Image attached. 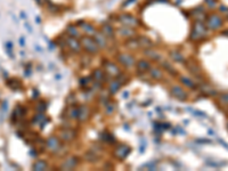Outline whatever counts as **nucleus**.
Segmentation results:
<instances>
[{"instance_id":"412c9836","label":"nucleus","mask_w":228,"mask_h":171,"mask_svg":"<svg viewBox=\"0 0 228 171\" xmlns=\"http://www.w3.org/2000/svg\"><path fill=\"white\" fill-rule=\"evenodd\" d=\"M137 41H138L139 48H143V49L152 48L153 45H154L153 41L150 38H147V37H139V38H137Z\"/></svg>"},{"instance_id":"f704fd0d","label":"nucleus","mask_w":228,"mask_h":171,"mask_svg":"<svg viewBox=\"0 0 228 171\" xmlns=\"http://www.w3.org/2000/svg\"><path fill=\"white\" fill-rule=\"evenodd\" d=\"M21 17L22 18H26V15H25L24 11H21Z\"/></svg>"},{"instance_id":"f8f14e48","label":"nucleus","mask_w":228,"mask_h":171,"mask_svg":"<svg viewBox=\"0 0 228 171\" xmlns=\"http://www.w3.org/2000/svg\"><path fill=\"white\" fill-rule=\"evenodd\" d=\"M170 92L173 97L177 98V99H180V101H185L188 97V94L184 90V88L179 87V86H172L171 89H170Z\"/></svg>"},{"instance_id":"f257e3e1","label":"nucleus","mask_w":228,"mask_h":171,"mask_svg":"<svg viewBox=\"0 0 228 171\" xmlns=\"http://www.w3.org/2000/svg\"><path fill=\"white\" fill-rule=\"evenodd\" d=\"M81 45H82V49L84 52L89 54V55H96L99 52V47L96 43L94 37L90 35H82L80 38Z\"/></svg>"},{"instance_id":"1a4fd4ad","label":"nucleus","mask_w":228,"mask_h":171,"mask_svg":"<svg viewBox=\"0 0 228 171\" xmlns=\"http://www.w3.org/2000/svg\"><path fill=\"white\" fill-rule=\"evenodd\" d=\"M116 33L122 37V38H127V39H132L136 37V29L133 28H128V26H120L118 30H116Z\"/></svg>"},{"instance_id":"72a5a7b5","label":"nucleus","mask_w":228,"mask_h":171,"mask_svg":"<svg viewBox=\"0 0 228 171\" xmlns=\"http://www.w3.org/2000/svg\"><path fill=\"white\" fill-rule=\"evenodd\" d=\"M20 43H21V46H24V38H22L21 37V39H20Z\"/></svg>"},{"instance_id":"9d476101","label":"nucleus","mask_w":228,"mask_h":171,"mask_svg":"<svg viewBox=\"0 0 228 171\" xmlns=\"http://www.w3.org/2000/svg\"><path fill=\"white\" fill-rule=\"evenodd\" d=\"M130 153V148L127 145H118L114 150V156L118 159V160H124Z\"/></svg>"},{"instance_id":"6e6552de","label":"nucleus","mask_w":228,"mask_h":171,"mask_svg":"<svg viewBox=\"0 0 228 171\" xmlns=\"http://www.w3.org/2000/svg\"><path fill=\"white\" fill-rule=\"evenodd\" d=\"M222 25V20L219 15L217 14H212L210 15L207 20V28L210 29V30H217Z\"/></svg>"},{"instance_id":"393cba45","label":"nucleus","mask_w":228,"mask_h":171,"mask_svg":"<svg viewBox=\"0 0 228 171\" xmlns=\"http://www.w3.org/2000/svg\"><path fill=\"white\" fill-rule=\"evenodd\" d=\"M150 72V75H151L153 79H155V80H160V79H162V77H163V73H162V71L160 70V69H156V67H154V69H152L148 71Z\"/></svg>"},{"instance_id":"5701e85b","label":"nucleus","mask_w":228,"mask_h":171,"mask_svg":"<svg viewBox=\"0 0 228 171\" xmlns=\"http://www.w3.org/2000/svg\"><path fill=\"white\" fill-rule=\"evenodd\" d=\"M32 169L35 171H40V170H47L48 169V163L46 162L45 160H38L35 161L33 165H32Z\"/></svg>"},{"instance_id":"4468645a","label":"nucleus","mask_w":228,"mask_h":171,"mask_svg":"<svg viewBox=\"0 0 228 171\" xmlns=\"http://www.w3.org/2000/svg\"><path fill=\"white\" fill-rule=\"evenodd\" d=\"M75 137H77V133H75V131H73V130L71 129H62L60 133V138L63 142H65V143H70V142H72V140L75 139Z\"/></svg>"},{"instance_id":"ddd939ff","label":"nucleus","mask_w":228,"mask_h":171,"mask_svg":"<svg viewBox=\"0 0 228 171\" xmlns=\"http://www.w3.org/2000/svg\"><path fill=\"white\" fill-rule=\"evenodd\" d=\"M78 163H79L78 157L71 155V156L65 159V161H64L63 164H62V169H63V170H73V169L77 168Z\"/></svg>"},{"instance_id":"423d86ee","label":"nucleus","mask_w":228,"mask_h":171,"mask_svg":"<svg viewBox=\"0 0 228 171\" xmlns=\"http://www.w3.org/2000/svg\"><path fill=\"white\" fill-rule=\"evenodd\" d=\"M104 71H105L106 75H110L112 78H118L121 74V69L113 62H105L104 63Z\"/></svg>"},{"instance_id":"6ab92c4d","label":"nucleus","mask_w":228,"mask_h":171,"mask_svg":"<svg viewBox=\"0 0 228 171\" xmlns=\"http://www.w3.org/2000/svg\"><path fill=\"white\" fill-rule=\"evenodd\" d=\"M91 78L94 79V81H95V82L103 83V82H105V78H106L105 71L102 70V69H96V70H94V72H92V75H91Z\"/></svg>"},{"instance_id":"c756f323","label":"nucleus","mask_w":228,"mask_h":171,"mask_svg":"<svg viewBox=\"0 0 228 171\" xmlns=\"http://www.w3.org/2000/svg\"><path fill=\"white\" fill-rule=\"evenodd\" d=\"M45 110H46L45 104H43V103H39L38 107H37V111H38L39 113H43V112H45Z\"/></svg>"},{"instance_id":"7ed1b4c3","label":"nucleus","mask_w":228,"mask_h":171,"mask_svg":"<svg viewBox=\"0 0 228 171\" xmlns=\"http://www.w3.org/2000/svg\"><path fill=\"white\" fill-rule=\"evenodd\" d=\"M65 46H66V48L69 49L71 52H73V54H80V52L83 50V49H82V45H81L80 39L73 38V37H69V35L65 38Z\"/></svg>"},{"instance_id":"7c9ffc66","label":"nucleus","mask_w":228,"mask_h":171,"mask_svg":"<svg viewBox=\"0 0 228 171\" xmlns=\"http://www.w3.org/2000/svg\"><path fill=\"white\" fill-rule=\"evenodd\" d=\"M48 9H49L51 13H56V11H60V7L57 6V5H49V7H48Z\"/></svg>"},{"instance_id":"20e7f679","label":"nucleus","mask_w":228,"mask_h":171,"mask_svg":"<svg viewBox=\"0 0 228 171\" xmlns=\"http://www.w3.org/2000/svg\"><path fill=\"white\" fill-rule=\"evenodd\" d=\"M205 26L203 25V23H201L200 21H196L194 23L193 29L190 31V40L193 41H196V40H200L203 37H205Z\"/></svg>"},{"instance_id":"bb28decb","label":"nucleus","mask_w":228,"mask_h":171,"mask_svg":"<svg viewBox=\"0 0 228 171\" xmlns=\"http://www.w3.org/2000/svg\"><path fill=\"white\" fill-rule=\"evenodd\" d=\"M69 118H70L71 120H78V107H75V106H71L70 110H69Z\"/></svg>"},{"instance_id":"473e14b6","label":"nucleus","mask_w":228,"mask_h":171,"mask_svg":"<svg viewBox=\"0 0 228 171\" xmlns=\"http://www.w3.org/2000/svg\"><path fill=\"white\" fill-rule=\"evenodd\" d=\"M37 1V4L40 5V6H42V5L45 4V0H35Z\"/></svg>"},{"instance_id":"2eb2a0df","label":"nucleus","mask_w":228,"mask_h":171,"mask_svg":"<svg viewBox=\"0 0 228 171\" xmlns=\"http://www.w3.org/2000/svg\"><path fill=\"white\" fill-rule=\"evenodd\" d=\"M90 115V110L87 105H81L78 107V120L80 122H84L87 121V119Z\"/></svg>"},{"instance_id":"dca6fc26","label":"nucleus","mask_w":228,"mask_h":171,"mask_svg":"<svg viewBox=\"0 0 228 171\" xmlns=\"http://www.w3.org/2000/svg\"><path fill=\"white\" fill-rule=\"evenodd\" d=\"M66 32L69 37H73V38L80 39L82 37V32L78 24H69L66 26Z\"/></svg>"},{"instance_id":"f03ea898","label":"nucleus","mask_w":228,"mask_h":171,"mask_svg":"<svg viewBox=\"0 0 228 171\" xmlns=\"http://www.w3.org/2000/svg\"><path fill=\"white\" fill-rule=\"evenodd\" d=\"M118 22L122 26H128V28H138L141 23L138 21V18H136L133 15L131 14H121L118 16Z\"/></svg>"},{"instance_id":"c85d7f7f","label":"nucleus","mask_w":228,"mask_h":171,"mask_svg":"<svg viewBox=\"0 0 228 171\" xmlns=\"http://www.w3.org/2000/svg\"><path fill=\"white\" fill-rule=\"evenodd\" d=\"M115 110V105H113L112 103H110V101H107L105 104V111L106 113H109V114H111L113 111Z\"/></svg>"},{"instance_id":"b1692460","label":"nucleus","mask_w":228,"mask_h":171,"mask_svg":"<svg viewBox=\"0 0 228 171\" xmlns=\"http://www.w3.org/2000/svg\"><path fill=\"white\" fill-rule=\"evenodd\" d=\"M137 69L141 72H147L151 70V63L147 60H141L137 63Z\"/></svg>"},{"instance_id":"9b49d317","label":"nucleus","mask_w":228,"mask_h":171,"mask_svg":"<svg viewBox=\"0 0 228 171\" xmlns=\"http://www.w3.org/2000/svg\"><path fill=\"white\" fill-rule=\"evenodd\" d=\"M118 61H119L120 64H122L123 66L126 67H131L132 65H135V58H133V56H131L130 54H119L118 56Z\"/></svg>"},{"instance_id":"39448f33","label":"nucleus","mask_w":228,"mask_h":171,"mask_svg":"<svg viewBox=\"0 0 228 171\" xmlns=\"http://www.w3.org/2000/svg\"><path fill=\"white\" fill-rule=\"evenodd\" d=\"M46 147H47V150L50 151L51 153H57V152H60V148H62L60 139L56 136L49 137L48 139L46 140Z\"/></svg>"},{"instance_id":"a211bd4d","label":"nucleus","mask_w":228,"mask_h":171,"mask_svg":"<svg viewBox=\"0 0 228 171\" xmlns=\"http://www.w3.org/2000/svg\"><path fill=\"white\" fill-rule=\"evenodd\" d=\"M101 32H102L103 34L105 35L107 39H111L114 37V28H113L112 24H110V23H103L102 26H101Z\"/></svg>"},{"instance_id":"4be33fe9","label":"nucleus","mask_w":228,"mask_h":171,"mask_svg":"<svg viewBox=\"0 0 228 171\" xmlns=\"http://www.w3.org/2000/svg\"><path fill=\"white\" fill-rule=\"evenodd\" d=\"M144 52H145V55L147 56L151 61H160V58H161L160 52H156V50H153V49H151V48L145 49Z\"/></svg>"},{"instance_id":"aec40b11","label":"nucleus","mask_w":228,"mask_h":171,"mask_svg":"<svg viewBox=\"0 0 228 171\" xmlns=\"http://www.w3.org/2000/svg\"><path fill=\"white\" fill-rule=\"evenodd\" d=\"M121 86H122V82H121V81L118 80V79H113V80L110 81L109 86H107V89H109L110 94L114 95L120 90Z\"/></svg>"},{"instance_id":"2f4dec72","label":"nucleus","mask_w":228,"mask_h":171,"mask_svg":"<svg viewBox=\"0 0 228 171\" xmlns=\"http://www.w3.org/2000/svg\"><path fill=\"white\" fill-rule=\"evenodd\" d=\"M207 4L209 5V7H214L216 1H214V0H207Z\"/></svg>"},{"instance_id":"a878e982","label":"nucleus","mask_w":228,"mask_h":171,"mask_svg":"<svg viewBox=\"0 0 228 171\" xmlns=\"http://www.w3.org/2000/svg\"><path fill=\"white\" fill-rule=\"evenodd\" d=\"M180 82H181L184 86H186L187 88H192V89H194V87H195V83H194L193 80L190 79V78L180 77Z\"/></svg>"},{"instance_id":"cd10ccee","label":"nucleus","mask_w":228,"mask_h":171,"mask_svg":"<svg viewBox=\"0 0 228 171\" xmlns=\"http://www.w3.org/2000/svg\"><path fill=\"white\" fill-rule=\"evenodd\" d=\"M170 55H171V60L175 61V62H182V61H184V57H182L181 54L178 52H176V50L171 52Z\"/></svg>"},{"instance_id":"0eeeda50","label":"nucleus","mask_w":228,"mask_h":171,"mask_svg":"<svg viewBox=\"0 0 228 171\" xmlns=\"http://www.w3.org/2000/svg\"><path fill=\"white\" fill-rule=\"evenodd\" d=\"M78 26L80 28L81 32L83 33L84 35H90V37H94V34L96 33V30L95 26L92 24H90L89 22H86V21H79L77 22Z\"/></svg>"},{"instance_id":"f3484780","label":"nucleus","mask_w":228,"mask_h":171,"mask_svg":"<svg viewBox=\"0 0 228 171\" xmlns=\"http://www.w3.org/2000/svg\"><path fill=\"white\" fill-rule=\"evenodd\" d=\"M94 39H95L96 43L98 45L99 49H104L107 47V38L101 31H96V33L94 34Z\"/></svg>"}]
</instances>
